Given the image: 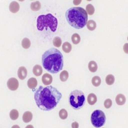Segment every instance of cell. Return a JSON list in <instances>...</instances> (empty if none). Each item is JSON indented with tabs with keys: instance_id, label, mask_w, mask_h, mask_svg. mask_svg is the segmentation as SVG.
<instances>
[{
	"instance_id": "1",
	"label": "cell",
	"mask_w": 128,
	"mask_h": 128,
	"mask_svg": "<svg viewBox=\"0 0 128 128\" xmlns=\"http://www.w3.org/2000/svg\"><path fill=\"white\" fill-rule=\"evenodd\" d=\"M62 95L56 88L52 86H39L35 91L34 99L35 102L41 110L50 111L58 104Z\"/></svg>"
},
{
	"instance_id": "2",
	"label": "cell",
	"mask_w": 128,
	"mask_h": 128,
	"mask_svg": "<svg viewBox=\"0 0 128 128\" xmlns=\"http://www.w3.org/2000/svg\"><path fill=\"white\" fill-rule=\"evenodd\" d=\"M42 63L47 71L51 74H57L63 69L64 57L59 50L51 48L43 54Z\"/></svg>"
},
{
	"instance_id": "3",
	"label": "cell",
	"mask_w": 128,
	"mask_h": 128,
	"mask_svg": "<svg viewBox=\"0 0 128 128\" xmlns=\"http://www.w3.org/2000/svg\"><path fill=\"white\" fill-rule=\"evenodd\" d=\"M67 22L76 29H82L88 22L86 10L81 7H72L68 9L66 13Z\"/></svg>"
},
{
	"instance_id": "4",
	"label": "cell",
	"mask_w": 128,
	"mask_h": 128,
	"mask_svg": "<svg viewBox=\"0 0 128 128\" xmlns=\"http://www.w3.org/2000/svg\"><path fill=\"white\" fill-rule=\"evenodd\" d=\"M58 26L57 19L51 14L40 15L36 20V28L38 30L42 31L45 28H50L51 32H56Z\"/></svg>"
},
{
	"instance_id": "5",
	"label": "cell",
	"mask_w": 128,
	"mask_h": 128,
	"mask_svg": "<svg viewBox=\"0 0 128 128\" xmlns=\"http://www.w3.org/2000/svg\"><path fill=\"white\" fill-rule=\"evenodd\" d=\"M70 106L74 110L82 108L85 102V96L82 91L79 90H73L70 92L68 98Z\"/></svg>"
},
{
	"instance_id": "6",
	"label": "cell",
	"mask_w": 128,
	"mask_h": 128,
	"mask_svg": "<svg viewBox=\"0 0 128 128\" xmlns=\"http://www.w3.org/2000/svg\"><path fill=\"white\" fill-rule=\"evenodd\" d=\"M106 117L104 113L100 110H96L91 115V123L95 128H100L104 125Z\"/></svg>"
},
{
	"instance_id": "7",
	"label": "cell",
	"mask_w": 128,
	"mask_h": 128,
	"mask_svg": "<svg viewBox=\"0 0 128 128\" xmlns=\"http://www.w3.org/2000/svg\"><path fill=\"white\" fill-rule=\"evenodd\" d=\"M7 86L10 90L14 91L19 87V82L18 80L15 78H11L7 82Z\"/></svg>"
},
{
	"instance_id": "8",
	"label": "cell",
	"mask_w": 128,
	"mask_h": 128,
	"mask_svg": "<svg viewBox=\"0 0 128 128\" xmlns=\"http://www.w3.org/2000/svg\"><path fill=\"white\" fill-rule=\"evenodd\" d=\"M27 74H28V71H27L26 67H23V66L19 67V69H18V75L20 80H24L27 76Z\"/></svg>"
},
{
	"instance_id": "9",
	"label": "cell",
	"mask_w": 128,
	"mask_h": 128,
	"mask_svg": "<svg viewBox=\"0 0 128 128\" xmlns=\"http://www.w3.org/2000/svg\"><path fill=\"white\" fill-rule=\"evenodd\" d=\"M42 83H44V84L46 85H49V84H51V83L52 82V77L51 76V75L48 74V73H46L44 74L42 78Z\"/></svg>"
},
{
	"instance_id": "10",
	"label": "cell",
	"mask_w": 128,
	"mask_h": 128,
	"mask_svg": "<svg viewBox=\"0 0 128 128\" xmlns=\"http://www.w3.org/2000/svg\"><path fill=\"white\" fill-rule=\"evenodd\" d=\"M19 4L17 2H12L9 5V10L12 13H17L19 10Z\"/></svg>"
},
{
	"instance_id": "11",
	"label": "cell",
	"mask_w": 128,
	"mask_h": 128,
	"mask_svg": "<svg viewBox=\"0 0 128 128\" xmlns=\"http://www.w3.org/2000/svg\"><path fill=\"white\" fill-rule=\"evenodd\" d=\"M115 100H116V103L119 106H122V105H124L126 103V97L123 94H118L116 96V98H115Z\"/></svg>"
},
{
	"instance_id": "12",
	"label": "cell",
	"mask_w": 128,
	"mask_h": 128,
	"mask_svg": "<svg viewBox=\"0 0 128 128\" xmlns=\"http://www.w3.org/2000/svg\"><path fill=\"white\" fill-rule=\"evenodd\" d=\"M33 118V115L31 112H26L22 115V120L25 123H28L32 121Z\"/></svg>"
},
{
	"instance_id": "13",
	"label": "cell",
	"mask_w": 128,
	"mask_h": 128,
	"mask_svg": "<svg viewBox=\"0 0 128 128\" xmlns=\"http://www.w3.org/2000/svg\"><path fill=\"white\" fill-rule=\"evenodd\" d=\"M27 84H28V86L30 89L35 88L37 86V80L34 78H31L28 80Z\"/></svg>"
},
{
	"instance_id": "14",
	"label": "cell",
	"mask_w": 128,
	"mask_h": 128,
	"mask_svg": "<svg viewBox=\"0 0 128 128\" xmlns=\"http://www.w3.org/2000/svg\"><path fill=\"white\" fill-rule=\"evenodd\" d=\"M88 103L90 105H94L97 102V96L94 94L91 93L88 96L87 98Z\"/></svg>"
},
{
	"instance_id": "15",
	"label": "cell",
	"mask_w": 128,
	"mask_h": 128,
	"mask_svg": "<svg viewBox=\"0 0 128 128\" xmlns=\"http://www.w3.org/2000/svg\"><path fill=\"white\" fill-rule=\"evenodd\" d=\"M33 72L36 76H40L42 74V67L39 65H36L33 68Z\"/></svg>"
},
{
	"instance_id": "16",
	"label": "cell",
	"mask_w": 128,
	"mask_h": 128,
	"mask_svg": "<svg viewBox=\"0 0 128 128\" xmlns=\"http://www.w3.org/2000/svg\"><path fill=\"white\" fill-rule=\"evenodd\" d=\"M30 8L32 9V10H33V11H38L41 8L40 3L38 1L32 2L30 4Z\"/></svg>"
},
{
	"instance_id": "17",
	"label": "cell",
	"mask_w": 128,
	"mask_h": 128,
	"mask_svg": "<svg viewBox=\"0 0 128 128\" xmlns=\"http://www.w3.org/2000/svg\"><path fill=\"white\" fill-rule=\"evenodd\" d=\"M98 64H96V62L90 61L88 64V69L90 72H95L98 70Z\"/></svg>"
},
{
	"instance_id": "18",
	"label": "cell",
	"mask_w": 128,
	"mask_h": 128,
	"mask_svg": "<svg viewBox=\"0 0 128 128\" xmlns=\"http://www.w3.org/2000/svg\"><path fill=\"white\" fill-rule=\"evenodd\" d=\"M62 50L66 53L70 52L72 50V46L71 44L68 42H64L62 45Z\"/></svg>"
},
{
	"instance_id": "19",
	"label": "cell",
	"mask_w": 128,
	"mask_h": 128,
	"mask_svg": "<svg viewBox=\"0 0 128 128\" xmlns=\"http://www.w3.org/2000/svg\"><path fill=\"white\" fill-rule=\"evenodd\" d=\"M10 117L13 120L18 119V117H19V112H18V111L16 109H14L10 111Z\"/></svg>"
},
{
	"instance_id": "20",
	"label": "cell",
	"mask_w": 128,
	"mask_h": 128,
	"mask_svg": "<svg viewBox=\"0 0 128 128\" xmlns=\"http://www.w3.org/2000/svg\"><path fill=\"white\" fill-rule=\"evenodd\" d=\"M86 25L88 29L90 31L94 30L96 28V22L93 20H88Z\"/></svg>"
},
{
	"instance_id": "21",
	"label": "cell",
	"mask_w": 128,
	"mask_h": 128,
	"mask_svg": "<svg viewBox=\"0 0 128 128\" xmlns=\"http://www.w3.org/2000/svg\"><path fill=\"white\" fill-rule=\"evenodd\" d=\"M92 83L94 86H99L101 83V79L99 76H94L92 79Z\"/></svg>"
},
{
	"instance_id": "22",
	"label": "cell",
	"mask_w": 128,
	"mask_h": 128,
	"mask_svg": "<svg viewBox=\"0 0 128 128\" xmlns=\"http://www.w3.org/2000/svg\"><path fill=\"white\" fill-rule=\"evenodd\" d=\"M71 40L74 44H78L81 41V37L78 34H74L72 35Z\"/></svg>"
},
{
	"instance_id": "23",
	"label": "cell",
	"mask_w": 128,
	"mask_h": 128,
	"mask_svg": "<svg viewBox=\"0 0 128 128\" xmlns=\"http://www.w3.org/2000/svg\"><path fill=\"white\" fill-rule=\"evenodd\" d=\"M68 78V73L67 70H63L60 75V79L62 82H66Z\"/></svg>"
},
{
	"instance_id": "24",
	"label": "cell",
	"mask_w": 128,
	"mask_h": 128,
	"mask_svg": "<svg viewBox=\"0 0 128 128\" xmlns=\"http://www.w3.org/2000/svg\"><path fill=\"white\" fill-rule=\"evenodd\" d=\"M115 82V77L112 74H109L106 78V83L108 85H112Z\"/></svg>"
},
{
	"instance_id": "25",
	"label": "cell",
	"mask_w": 128,
	"mask_h": 128,
	"mask_svg": "<svg viewBox=\"0 0 128 128\" xmlns=\"http://www.w3.org/2000/svg\"><path fill=\"white\" fill-rule=\"evenodd\" d=\"M31 46V42L29 38H24L22 40V46L24 49H28Z\"/></svg>"
},
{
	"instance_id": "26",
	"label": "cell",
	"mask_w": 128,
	"mask_h": 128,
	"mask_svg": "<svg viewBox=\"0 0 128 128\" xmlns=\"http://www.w3.org/2000/svg\"><path fill=\"white\" fill-rule=\"evenodd\" d=\"M86 13H87V14L90 15V16H92V15H93L94 14L95 8L92 4H88L86 5Z\"/></svg>"
},
{
	"instance_id": "27",
	"label": "cell",
	"mask_w": 128,
	"mask_h": 128,
	"mask_svg": "<svg viewBox=\"0 0 128 128\" xmlns=\"http://www.w3.org/2000/svg\"><path fill=\"white\" fill-rule=\"evenodd\" d=\"M52 43L56 48H60L62 45V39L59 36H55L52 41Z\"/></svg>"
},
{
	"instance_id": "28",
	"label": "cell",
	"mask_w": 128,
	"mask_h": 128,
	"mask_svg": "<svg viewBox=\"0 0 128 128\" xmlns=\"http://www.w3.org/2000/svg\"><path fill=\"white\" fill-rule=\"evenodd\" d=\"M59 116H60V118L62 120H65L67 118L68 116V114L66 110L65 109H62L59 112Z\"/></svg>"
},
{
	"instance_id": "29",
	"label": "cell",
	"mask_w": 128,
	"mask_h": 128,
	"mask_svg": "<svg viewBox=\"0 0 128 128\" xmlns=\"http://www.w3.org/2000/svg\"><path fill=\"white\" fill-rule=\"evenodd\" d=\"M104 106L107 109L110 108L112 106V100L110 99H107L106 100H105L104 102Z\"/></svg>"
},
{
	"instance_id": "30",
	"label": "cell",
	"mask_w": 128,
	"mask_h": 128,
	"mask_svg": "<svg viewBox=\"0 0 128 128\" xmlns=\"http://www.w3.org/2000/svg\"><path fill=\"white\" fill-rule=\"evenodd\" d=\"M72 128H79V124L78 122H73L72 124Z\"/></svg>"
},
{
	"instance_id": "31",
	"label": "cell",
	"mask_w": 128,
	"mask_h": 128,
	"mask_svg": "<svg viewBox=\"0 0 128 128\" xmlns=\"http://www.w3.org/2000/svg\"><path fill=\"white\" fill-rule=\"evenodd\" d=\"M81 2H82V1H74V2H73V3H74V4H76V5H78V4H80Z\"/></svg>"
}]
</instances>
